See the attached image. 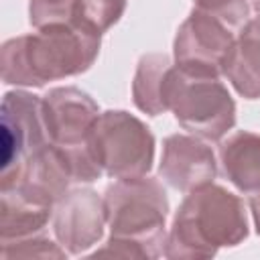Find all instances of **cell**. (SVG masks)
<instances>
[{
	"label": "cell",
	"mask_w": 260,
	"mask_h": 260,
	"mask_svg": "<svg viewBox=\"0 0 260 260\" xmlns=\"http://www.w3.org/2000/svg\"><path fill=\"white\" fill-rule=\"evenodd\" d=\"M106 207L104 197L93 189L67 191L53 209V232L67 254L77 256L104 238Z\"/></svg>",
	"instance_id": "cell-9"
},
{
	"label": "cell",
	"mask_w": 260,
	"mask_h": 260,
	"mask_svg": "<svg viewBox=\"0 0 260 260\" xmlns=\"http://www.w3.org/2000/svg\"><path fill=\"white\" fill-rule=\"evenodd\" d=\"M110 240L91 256L158 258L165 254L169 199L158 179H116L104 191Z\"/></svg>",
	"instance_id": "cell-2"
},
{
	"label": "cell",
	"mask_w": 260,
	"mask_h": 260,
	"mask_svg": "<svg viewBox=\"0 0 260 260\" xmlns=\"http://www.w3.org/2000/svg\"><path fill=\"white\" fill-rule=\"evenodd\" d=\"M221 75L242 98L260 100V14L238 30Z\"/></svg>",
	"instance_id": "cell-11"
},
{
	"label": "cell",
	"mask_w": 260,
	"mask_h": 260,
	"mask_svg": "<svg viewBox=\"0 0 260 260\" xmlns=\"http://www.w3.org/2000/svg\"><path fill=\"white\" fill-rule=\"evenodd\" d=\"M53 209L14 187H4L0 199V242L10 244L41 234Z\"/></svg>",
	"instance_id": "cell-13"
},
{
	"label": "cell",
	"mask_w": 260,
	"mask_h": 260,
	"mask_svg": "<svg viewBox=\"0 0 260 260\" xmlns=\"http://www.w3.org/2000/svg\"><path fill=\"white\" fill-rule=\"evenodd\" d=\"M43 122L49 142L61 150L89 148L91 130L100 118L93 98L79 87H53L41 98Z\"/></svg>",
	"instance_id": "cell-7"
},
{
	"label": "cell",
	"mask_w": 260,
	"mask_h": 260,
	"mask_svg": "<svg viewBox=\"0 0 260 260\" xmlns=\"http://www.w3.org/2000/svg\"><path fill=\"white\" fill-rule=\"evenodd\" d=\"M234 30L215 16L193 8L181 22L173 43V57L177 65L223 73V65L234 47Z\"/></svg>",
	"instance_id": "cell-8"
},
{
	"label": "cell",
	"mask_w": 260,
	"mask_h": 260,
	"mask_svg": "<svg viewBox=\"0 0 260 260\" xmlns=\"http://www.w3.org/2000/svg\"><path fill=\"white\" fill-rule=\"evenodd\" d=\"M0 256L4 260H10V258H65L67 250L61 244H55L49 238L37 234V236L18 240V242L2 244Z\"/></svg>",
	"instance_id": "cell-16"
},
{
	"label": "cell",
	"mask_w": 260,
	"mask_h": 260,
	"mask_svg": "<svg viewBox=\"0 0 260 260\" xmlns=\"http://www.w3.org/2000/svg\"><path fill=\"white\" fill-rule=\"evenodd\" d=\"M89 148L102 173L112 179L144 177L154 162V136L150 128L126 110L102 112Z\"/></svg>",
	"instance_id": "cell-5"
},
{
	"label": "cell",
	"mask_w": 260,
	"mask_h": 260,
	"mask_svg": "<svg viewBox=\"0 0 260 260\" xmlns=\"http://www.w3.org/2000/svg\"><path fill=\"white\" fill-rule=\"evenodd\" d=\"M248 217L238 195L207 183L187 193L175 211L165 242L171 260L213 258L219 248H234L248 238Z\"/></svg>",
	"instance_id": "cell-3"
},
{
	"label": "cell",
	"mask_w": 260,
	"mask_h": 260,
	"mask_svg": "<svg viewBox=\"0 0 260 260\" xmlns=\"http://www.w3.org/2000/svg\"><path fill=\"white\" fill-rule=\"evenodd\" d=\"M165 104L187 132L209 142L221 140L236 124V102L213 71L175 63L165 81Z\"/></svg>",
	"instance_id": "cell-4"
},
{
	"label": "cell",
	"mask_w": 260,
	"mask_h": 260,
	"mask_svg": "<svg viewBox=\"0 0 260 260\" xmlns=\"http://www.w3.org/2000/svg\"><path fill=\"white\" fill-rule=\"evenodd\" d=\"M195 8L215 16L232 30H240L250 20L248 0H193Z\"/></svg>",
	"instance_id": "cell-17"
},
{
	"label": "cell",
	"mask_w": 260,
	"mask_h": 260,
	"mask_svg": "<svg viewBox=\"0 0 260 260\" xmlns=\"http://www.w3.org/2000/svg\"><path fill=\"white\" fill-rule=\"evenodd\" d=\"M81 18L79 0H30L28 20L35 28L49 24H63Z\"/></svg>",
	"instance_id": "cell-15"
},
{
	"label": "cell",
	"mask_w": 260,
	"mask_h": 260,
	"mask_svg": "<svg viewBox=\"0 0 260 260\" xmlns=\"http://www.w3.org/2000/svg\"><path fill=\"white\" fill-rule=\"evenodd\" d=\"M102 35L81 16L73 22L37 28L35 35L8 39L0 53L2 81L43 87L49 81L81 75L95 63Z\"/></svg>",
	"instance_id": "cell-1"
},
{
	"label": "cell",
	"mask_w": 260,
	"mask_h": 260,
	"mask_svg": "<svg viewBox=\"0 0 260 260\" xmlns=\"http://www.w3.org/2000/svg\"><path fill=\"white\" fill-rule=\"evenodd\" d=\"M171 67L173 61L167 53H146L140 57L132 79V100L140 112L148 116H160L167 112L165 81Z\"/></svg>",
	"instance_id": "cell-14"
},
{
	"label": "cell",
	"mask_w": 260,
	"mask_h": 260,
	"mask_svg": "<svg viewBox=\"0 0 260 260\" xmlns=\"http://www.w3.org/2000/svg\"><path fill=\"white\" fill-rule=\"evenodd\" d=\"M47 144L41 98L24 89L6 91L0 108V183L12 181L22 165Z\"/></svg>",
	"instance_id": "cell-6"
},
{
	"label": "cell",
	"mask_w": 260,
	"mask_h": 260,
	"mask_svg": "<svg viewBox=\"0 0 260 260\" xmlns=\"http://www.w3.org/2000/svg\"><path fill=\"white\" fill-rule=\"evenodd\" d=\"M219 162L225 179L242 193L260 191V134L238 130L219 142Z\"/></svg>",
	"instance_id": "cell-12"
},
{
	"label": "cell",
	"mask_w": 260,
	"mask_h": 260,
	"mask_svg": "<svg viewBox=\"0 0 260 260\" xmlns=\"http://www.w3.org/2000/svg\"><path fill=\"white\" fill-rule=\"evenodd\" d=\"M252 4H254V8H256V12L260 14V0H252Z\"/></svg>",
	"instance_id": "cell-20"
},
{
	"label": "cell",
	"mask_w": 260,
	"mask_h": 260,
	"mask_svg": "<svg viewBox=\"0 0 260 260\" xmlns=\"http://www.w3.org/2000/svg\"><path fill=\"white\" fill-rule=\"evenodd\" d=\"M248 203H250V213H252V219H254V228H256V234L260 236V191L252 193Z\"/></svg>",
	"instance_id": "cell-19"
},
{
	"label": "cell",
	"mask_w": 260,
	"mask_h": 260,
	"mask_svg": "<svg viewBox=\"0 0 260 260\" xmlns=\"http://www.w3.org/2000/svg\"><path fill=\"white\" fill-rule=\"evenodd\" d=\"M217 175V160L199 136L171 134L162 142V154L158 165V177L173 189L189 193L207 183H213Z\"/></svg>",
	"instance_id": "cell-10"
},
{
	"label": "cell",
	"mask_w": 260,
	"mask_h": 260,
	"mask_svg": "<svg viewBox=\"0 0 260 260\" xmlns=\"http://www.w3.org/2000/svg\"><path fill=\"white\" fill-rule=\"evenodd\" d=\"M126 4L128 0H79V12L100 32H106L122 18Z\"/></svg>",
	"instance_id": "cell-18"
}]
</instances>
